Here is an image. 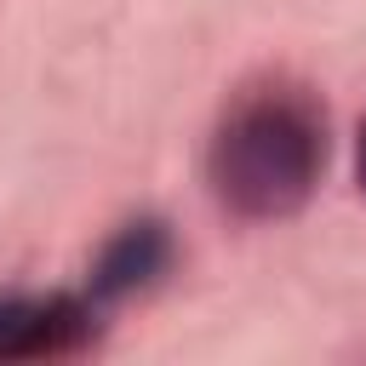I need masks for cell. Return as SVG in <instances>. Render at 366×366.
I'll use <instances>...</instances> for the list:
<instances>
[{"label": "cell", "mask_w": 366, "mask_h": 366, "mask_svg": "<svg viewBox=\"0 0 366 366\" xmlns=\"http://www.w3.org/2000/svg\"><path fill=\"white\" fill-rule=\"evenodd\" d=\"M320 166H326V114L315 109L309 92L280 80L240 92L223 109L206 154L217 200L252 223L292 217L315 194Z\"/></svg>", "instance_id": "6da1fadb"}, {"label": "cell", "mask_w": 366, "mask_h": 366, "mask_svg": "<svg viewBox=\"0 0 366 366\" xmlns=\"http://www.w3.org/2000/svg\"><path fill=\"white\" fill-rule=\"evenodd\" d=\"M92 332V309L80 297H6L0 303V360L63 355Z\"/></svg>", "instance_id": "7a4b0ae2"}, {"label": "cell", "mask_w": 366, "mask_h": 366, "mask_svg": "<svg viewBox=\"0 0 366 366\" xmlns=\"http://www.w3.org/2000/svg\"><path fill=\"white\" fill-rule=\"evenodd\" d=\"M166 263V229L160 223H126L103 257H97V274H92V292L97 297H120V292H137L143 280H154Z\"/></svg>", "instance_id": "3957f363"}, {"label": "cell", "mask_w": 366, "mask_h": 366, "mask_svg": "<svg viewBox=\"0 0 366 366\" xmlns=\"http://www.w3.org/2000/svg\"><path fill=\"white\" fill-rule=\"evenodd\" d=\"M360 189H366V126H360Z\"/></svg>", "instance_id": "277c9868"}]
</instances>
